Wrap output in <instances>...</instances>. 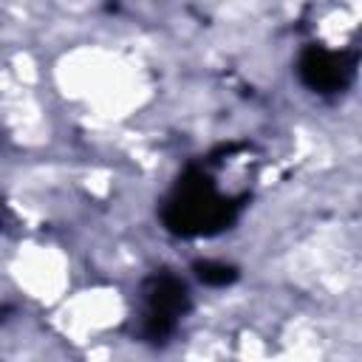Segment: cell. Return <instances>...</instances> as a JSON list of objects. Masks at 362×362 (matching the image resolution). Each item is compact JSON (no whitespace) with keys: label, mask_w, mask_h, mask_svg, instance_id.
<instances>
[{"label":"cell","mask_w":362,"mask_h":362,"mask_svg":"<svg viewBox=\"0 0 362 362\" xmlns=\"http://www.w3.org/2000/svg\"><path fill=\"white\" fill-rule=\"evenodd\" d=\"M189 308V288L173 272H156L141 286V334L153 342L170 337Z\"/></svg>","instance_id":"obj_2"},{"label":"cell","mask_w":362,"mask_h":362,"mask_svg":"<svg viewBox=\"0 0 362 362\" xmlns=\"http://www.w3.org/2000/svg\"><path fill=\"white\" fill-rule=\"evenodd\" d=\"M297 74L300 82L314 93H342L356 74V51L308 45L297 59Z\"/></svg>","instance_id":"obj_3"},{"label":"cell","mask_w":362,"mask_h":362,"mask_svg":"<svg viewBox=\"0 0 362 362\" xmlns=\"http://www.w3.org/2000/svg\"><path fill=\"white\" fill-rule=\"evenodd\" d=\"M195 274H198L206 286H229V283L238 277V269H235V266H226V263L204 260V263H195Z\"/></svg>","instance_id":"obj_4"},{"label":"cell","mask_w":362,"mask_h":362,"mask_svg":"<svg viewBox=\"0 0 362 362\" xmlns=\"http://www.w3.org/2000/svg\"><path fill=\"white\" fill-rule=\"evenodd\" d=\"M246 198H249V192L221 189L209 161L189 164L184 170V175L175 181V187L161 209V221L170 232L184 235V238L215 235L238 218Z\"/></svg>","instance_id":"obj_1"}]
</instances>
